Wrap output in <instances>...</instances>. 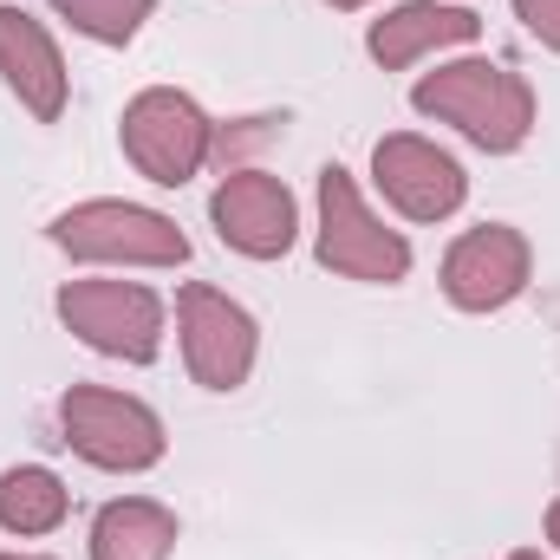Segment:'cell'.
Listing matches in <instances>:
<instances>
[{
	"label": "cell",
	"instance_id": "cell-1",
	"mask_svg": "<svg viewBox=\"0 0 560 560\" xmlns=\"http://www.w3.org/2000/svg\"><path fill=\"white\" fill-rule=\"evenodd\" d=\"M423 118L436 125H456L476 150H522L535 131V92L522 72L495 66V59H456V66H436L423 72L418 92H411Z\"/></svg>",
	"mask_w": 560,
	"mask_h": 560
},
{
	"label": "cell",
	"instance_id": "cell-2",
	"mask_svg": "<svg viewBox=\"0 0 560 560\" xmlns=\"http://www.w3.org/2000/svg\"><path fill=\"white\" fill-rule=\"evenodd\" d=\"M319 268L346 280H385V287L411 275V242L365 209L359 183L339 163L319 170Z\"/></svg>",
	"mask_w": 560,
	"mask_h": 560
},
{
	"label": "cell",
	"instance_id": "cell-3",
	"mask_svg": "<svg viewBox=\"0 0 560 560\" xmlns=\"http://www.w3.org/2000/svg\"><path fill=\"white\" fill-rule=\"evenodd\" d=\"M52 242L72 261H125V268H183L189 235L138 202H79L52 222Z\"/></svg>",
	"mask_w": 560,
	"mask_h": 560
},
{
	"label": "cell",
	"instance_id": "cell-4",
	"mask_svg": "<svg viewBox=\"0 0 560 560\" xmlns=\"http://www.w3.org/2000/svg\"><path fill=\"white\" fill-rule=\"evenodd\" d=\"M125 156L138 163L150 183L183 189L215 156V125L202 118L196 98H183L170 85H150V92H138L125 105Z\"/></svg>",
	"mask_w": 560,
	"mask_h": 560
},
{
	"label": "cell",
	"instance_id": "cell-5",
	"mask_svg": "<svg viewBox=\"0 0 560 560\" xmlns=\"http://www.w3.org/2000/svg\"><path fill=\"white\" fill-rule=\"evenodd\" d=\"M59 319L105 359L150 365L163 346V300L138 280H66L59 287Z\"/></svg>",
	"mask_w": 560,
	"mask_h": 560
},
{
	"label": "cell",
	"instance_id": "cell-6",
	"mask_svg": "<svg viewBox=\"0 0 560 560\" xmlns=\"http://www.w3.org/2000/svg\"><path fill=\"white\" fill-rule=\"evenodd\" d=\"M59 430L66 443L98 463V469H150L163 456V423L150 405L125 398V392H105V385H72L59 398Z\"/></svg>",
	"mask_w": 560,
	"mask_h": 560
},
{
	"label": "cell",
	"instance_id": "cell-7",
	"mask_svg": "<svg viewBox=\"0 0 560 560\" xmlns=\"http://www.w3.org/2000/svg\"><path fill=\"white\" fill-rule=\"evenodd\" d=\"M176 326H183V359H189L196 385H209V392L248 385V372H255V319L229 293L189 280L176 293Z\"/></svg>",
	"mask_w": 560,
	"mask_h": 560
},
{
	"label": "cell",
	"instance_id": "cell-8",
	"mask_svg": "<svg viewBox=\"0 0 560 560\" xmlns=\"http://www.w3.org/2000/svg\"><path fill=\"white\" fill-rule=\"evenodd\" d=\"M372 176H378L385 202H392L398 215H411V222H443V215H456L463 196H469L463 163H456L450 150L423 143V138H378Z\"/></svg>",
	"mask_w": 560,
	"mask_h": 560
},
{
	"label": "cell",
	"instance_id": "cell-9",
	"mask_svg": "<svg viewBox=\"0 0 560 560\" xmlns=\"http://www.w3.org/2000/svg\"><path fill=\"white\" fill-rule=\"evenodd\" d=\"M209 215H215L222 242L235 255H248V261H275V255L293 248V235H300L293 196H287V183L268 176V170H229L222 189H215V202H209Z\"/></svg>",
	"mask_w": 560,
	"mask_h": 560
},
{
	"label": "cell",
	"instance_id": "cell-10",
	"mask_svg": "<svg viewBox=\"0 0 560 560\" xmlns=\"http://www.w3.org/2000/svg\"><path fill=\"white\" fill-rule=\"evenodd\" d=\"M522 287H528V242L509 222H482L443 255V293L463 313H495Z\"/></svg>",
	"mask_w": 560,
	"mask_h": 560
},
{
	"label": "cell",
	"instance_id": "cell-11",
	"mask_svg": "<svg viewBox=\"0 0 560 560\" xmlns=\"http://www.w3.org/2000/svg\"><path fill=\"white\" fill-rule=\"evenodd\" d=\"M0 72L39 125H52L66 112V59L26 7H0Z\"/></svg>",
	"mask_w": 560,
	"mask_h": 560
},
{
	"label": "cell",
	"instance_id": "cell-12",
	"mask_svg": "<svg viewBox=\"0 0 560 560\" xmlns=\"http://www.w3.org/2000/svg\"><path fill=\"white\" fill-rule=\"evenodd\" d=\"M482 33V20L469 7H430V0H405L398 13H385L372 26V59L378 66H418L423 52H443V46H469Z\"/></svg>",
	"mask_w": 560,
	"mask_h": 560
},
{
	"label": "cell",
	"instance_id": "cell-13",
	"mask_svg": "<svg viewBox=\"0 0 560 560\" xmlns=\"http://www.w3.org/2000/svg\"><path fill=\"white\" fill-rule=\"evenodd\" d=\"M176 548V515L163 502H105L92 522V560H170Z\"/></svg>",
	"mask_w": 560,
	"mask_h": 560
},
{
	"label": "cell",
	"instance_id": "cell-14",
	"mask_svg": "<svg viewBox=\"0 0 560 560\" xmlns=\"http://www.w3.org/2000/svg\"><path fill=\"white\" fill-rule=\"evenodd\" d=\"M66 509H72V495H66V482L52 469L26 463V469L0 476V528L7 535H52L66 522Z\"/></svg>",
	"mask_w": 560,
	"mask_h": 560
},
{
	"label": "cell",
	"instance_id": "cell-15",
	"mask_svg": "<svg viewBox=\"0 0 560 560\" xmlns=\"http://www.w3.org/2000/svg\"><path fill=\"white\" fill-rule=\"evenodd\" d=\"M85 39H98V46H125V39H138V26L150 20V7L156 0H52Z\"/></svg>",
	"mask_w": 560,
	"mask_h": 560
},
{
	"label": "cell",
	"instance_id": "cell-16",
	"mask_svg": "<svg viewBox=\"0 0 560 560\" xmlns=\"http://www.w3.org/2000/svg\"><path fill=\"white\" fill-rule=\"evenodd\" d=\"M515 13H522V26H528L548 52H560V0H515Z\"/></svg>",
	"mask_w": 560,
	"mask_h": 560
},
{
	"label": "cell",
	"instance_id": "cell-17",
	"mask_svg": "<svg viewBox=\"0 0 560 560\" xmlns=\"http://www.w3.org/2000/svg\"><path fill=\"white\" fill-rule=\"evenodd\" d=\"M548 541H555V548H560V502H555V509H548Z\"/></svg>",
	"mask_w": 560,
	"mask_h": 560
},
{
	"label": "cell",
	"instance_id": "cell-18",
	"mask_svg": "<svg viewBox=\"0 0 560 560\" xmlns=\"http://www.w3.org/2000/svg\"><path fill=\"white\" fill-rule=\"evenodd\" d=\"M326 7H339V13H352V7H365V0H326Z\"/></svg>",
	"mask_w": 560,
	"mask_h": 560
},
{
	"label": "cell",
	"instance_id": "cell-19",
	"mask_svg": "<svg viewBox=\"0 0 560 560\" xmlns=\"http://www.w3.org/2000/svg\"><path fill=\"white\" fill-rule=\"evenodd\" d=\"M509 560H541V555H535V548H522V555H509Z\"/></svg>",
	"mask_w": 560,
	"mask_h": 560
},
{
	"label": "cell",
	"instance_id": "cell-20",
	"mask_svg": "<svg viewBox=\"0 0 560 560\" xmlns=\"http://www.w3.org/2000/svg\"><path fill=\"white\" fill-rule=\"evenodd\" d=\"M0 560H39V555H0Z\"/></svg>",
	"mask_w": 560,
	"mask_h": 560
}]
</instances>
